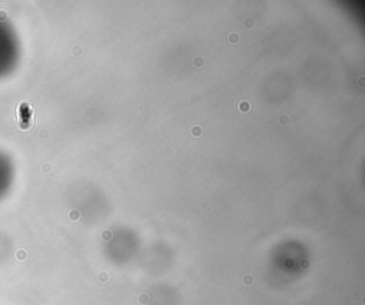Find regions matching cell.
I'll list each match as a JSON object with an SVG mask.
<instances>
[{
    "label": "cell",
    "mask_w": 365,
    "mask_h": 305,
    "mask_svg": "<svg viewBox=\"0 0 365 305\" xmlns=\"http://www.w3.org/2000/svg\"><path fill=\"white\" fill-rule=\"evenodd\" d=\"M242 282L245 284V285H250V284H253L254 282V278H253V275H250V274H247L244 278H242Z\"/></svg>",
    "instance_id": "cell-1"
},
{
    "label": "cell",
    "mask_w": 365,
    "mask_h": 305,
    "mask_svg": "<svg viewBox=\"0 0 365 305\" xmlns=\"http://www.w3.org/2000/svg\"><path fill=\"white\" fill-rule=\"evenodd\" d=\"M98 279H100L101 282H106V281L109 279V277H107V274H106V273H101L100 275H98Z\"/></svg>",
    "instance_id": "cell-2"
},
{
    "label": "cell",
    "mask_w": 365,
    "mask_h": 305,
    "mask_svg": "<svg viewBox=\"0 0 365 305\" xmlns=\"http://www.w3.org/2000/svg\"><path fill=\"white\" fill-rule=\"evenodd\" d=\"M138 301H140L141 304H146V302L149 301V297H147V295H144V294H143V295H140V299H138Z\"/></svg>",
    "instance_id": "cell-3"
}]
</instances>
